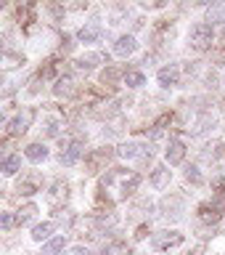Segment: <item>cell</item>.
Wrapping results in <instances>:
<instances>
[{
  "label": "cell",
  "mask_w": 225,
  "mask_h": 255,
  "mask_svg": "<svg viewBox=\"0 0 225 255\" xmlns=\"http://www.w3.org/2000/svg\"><path fill=\"white\" fill-rule=\"evenodd\" d=\"M188 40H191V45H194L196 51H207V48L215 43L212 24L210 21H196L194 27H191V32H188Z\"/></svg>",
  "instance_id": "1"
},
{
  "label": "cell",
  "mask_w": 225,
  "mask_h": 255,
  "mask_svg": "<svg viewBox=\"0 0 225 255\" xmlns=\"http://www.w3.org/2000/svg\"><path fill=\"white\" fill-rule=\"evenodd\" d=\"M180 242H183V234H178V231H156V234L151 237V250L162 253L167 247H175Z\"/></svg>",
  "instance_id": "2"
},
{
  "label": "cell",
  "mask_w": 225,
  "mask_h": 255,
  "mask_svg": "<svg viewBox=\"0 0 225 255\" xmlns=\"http://www.w3.org/2000/svg\"><path fill=\"white\" fill-rule=\"evenodd\" d=\"M32 123H35V109H32V107H24L19 115L11 120V125H8V128H11L13 135H21V133H27L29 128H32Z\"/></svg>",
  "instance_id": "3"
},
{
  "label": "cell",
  "mask_w": 225,
  "mask_h": 255,
  "mask_svg": "<svg viewBox=\"0 0 225 255\" xmlns=\"http://www.w3.org/2000/svg\"><path fill=\"white\" fill-rule=\"evenodd\" d=\"M117 154L119 157H125V159H151V149L146 146V143H138V141H130V143H122V146L117 149Z\"/></svg>",
  "instance_id": "4"
},
{
  "label": "cell",
  "mask_w": 225,
  "mask_h": 255,
  "mask_svg": "<svg viewBox=\"0 0 225 255\" xmlns=\"http://www.w3.org/2000/svg\"><path fill=\"white\" fill-rule=\"evenodd\" d=\"M109 157H111V149H109V146H103V149H95V151H90V154L85 157V162H87V173H98L101 167L109 162Z\"/></svg>",
  "instance_id": "5"
},
{
  "label": "cell",
  "mask_w": 225,
  "mask_h": 255,
  "mask_svg": "<svg viewBox=\"0 0 225 255\" xmlns=\"http://www.w3.org/2000/svg\"><path fill=\"white\" fill-rule=\"evenodd\" d=\"M180 213H183V199L178 194H172V197H164L162 199V215L164 218H180Z\"/></svg>",
  "instance_id": "6"
},
{
  "label": "cell",
  "mask_w": 225,
  "mask_h": 255,
  "mask_svg": "<svg viewBox=\"0 0 225 255\" xmlns=\"http://www.w3.org/2000/svg\"><path fill=\"white\" fill-rule=\"evenodd\" d=\"M67 197H69V186L64 181H56L51 186V191H48V205L61 207V202H67Z\"/></svg>",
  "instance_id": "7"
},
{
  "label": "cell",
  "mask_w": 225,
  "mask_h": 255,
  "mask_svg": "<svg viewBox=\"0 0 225 255\" xmlns=\"http://www.w3.org/2000/svg\"><path fill=\"white\" fill-rule=\"evenodd\" d=\"M167 162L170 165H180L183 162V157H186V146H183V141L180 138H172L170 143H167Z\"/></svg>",
  "instance_id": "8"
},
{
  "label": "cell",
  "mask_w": 225,
  "mask_h": 255,
  "mask_svg": "<svg viewBox=\"0 0 225 255\" xmlns=\"http://www.w3.org/2000/svg\"><path fill=\"white\" fill-rule=\"evenodd\" d=\"M82 151H85V149H82V143H77V141H75V143H69V146L61 151V165H67V167H69V165H77V162H79V157H82Z\"/></svg>",
  "instance_id": "9"
},
{
  "label": "cell",
  "mask_w": 225,
  "mask_h": 255,
  "mask_svg": "<svg viewBox=\"0 0 225 255\" xmlns=\"http://www.w3.org/2000/svg\"><path fill=\"white\" fill-rule=\"evenodd\" d=\"M170 178H172L170 167L159 165V167H154V173H151V186H154V189H164V186H170Z\"/></svg>",
  "instance_id": "10"
},
{
  "label": "cell",
  "mask_w": 225,
  "mask_h": 255,
  "mask_svg": "<svg viewBox=\"0 0 225 255\" xmlns=\"http://www.w3.org/2000/svg\"><path fill=\"white\" fill-rule=\"evenodd\" d=\"M178 77H180V72L175 64H170V67H164V69H159V85L162 88H172V85H178Z\"/></svg>",
  "instance_id": "11"
},
{
  "label": "cell",
  "mask_w": 225,
  "mask_h": 255,
  "mask_svg": "<svg viewBox=\"0 0 225 255\" xmlns=\"http://www.w3.org/2000/svg\"><path fill=\"white\" fill-rule=\"evenodd\" d=\"M135 48H138L135 37H133V35H122V37L117 40V45H114V53H117V56H133Z\"/></svg>",
  "instance_id": "12"
},
{
  "label": "cell",
  "mask_w": 225,
  "mask_h": 255,
  "mask_svg": "<svg viewBox=\"0 0 225 255\" xmlns=\"http://www.w3.org/2000/svg\"><path fill=\"white\" fill-rule=\"evenodd\" d=\"M19 194L24 197H29V194H35V191L40 189V178H37V173H32V175H24V178H19Z\"/></svg>",
  "instance_id": "13"
},
{
  "label": "cell",
  "mask_w": 225,
  "mask_h": 255,
  "mask_svg": "<svg viewBox=\"0 0 225 255\" xmlns=\"http://www.w3.org/2000/svg\"><path fill=\"white\" fill-rule=\"evenodd\" d=\"M101 32H103V29H101V24H95V21H93V24H87V27L79 29V32H77V37L82 40V43H95V40L101 37Z\"/></svg>",
  "instance_id": "14"
},
{
  "label": "cell",
  "mask_w": 225,
  "mask_h": 255,
  "mask_svg": "<svg viewBox=\"0 0 225 255\" xmlns=\"http://www.w3.org/2000/svg\"><path fill=\"white\" fill-rule=\"evenodd\" d=\"M53 229H56V223H53V221L37 223V226L32 229V239H35V242H43V239H48V237L53 234Z\"/></svg>",
  "instance_id": "15"
},
{
  "label": "cell",
  "mask_w": 225,
  "mask_h": 255,
  "mask_svg": "<svg viewBox=\"0 0 225 255\" xmlns=\"http://www.w3.org/2000/svg\"><path fill=\"white\" fill-rule=\"evenodd\" d=\"M19 167H21V159L16 157V154H8L0 159V173L3 175H13V173H19Z\"/></svg>",
  "instance_id": "16"
},
{
  "label": "cell",
  "mask_w": 225,
  "mask_h": 255,
  "mask_svg": "<svg viewBox=\"0 0 225 255\" xmlns=\"http://www.w3.org/2000/svg\"><path fill=\"white\" fill-rule=\"evenodd\" d=\"M24 154H27L29 162H43V159L48 157V149H45V143H29Z\"/></svg>",
  "instance_id": "17"
},
{
  "label": "cell",
  "mask_w": 225,
  "mask_h": 255,
  "mask_svg": "<svg viewBox=\"0 0 225 255\" xmlns=\"http://www.w3.org/2000/svg\"><path fill=\"white\" fill-rule=\"evenodd\" d=\"M98 61H106V59H103L101 53H87V56H82V59H77V69H85V72H90V69H93Z\"/></svg>",
  "instance_id": "18"
},
{
  "label": "cell",
  "mask_w": 225,
  "mask_h": 255,
  "mask_svg": "<svg viewBox=\"0 0 225 255\" xmlns=\"http://www.w3.org/2000/svg\"><path fill=\"white\" fill-rule=\"evenodd\" d=\"M64 245H67V237H53L51 242H45L43 255H59L64 250Z\"/></svg>",
  "instance_id": "19"
},
{
  "label": "cell",
  "mask_w": 225,
  "mask_h": 255,
  "mask_svg": "<svg viewBox=\"0 0 225 255\" xmlns=\"http://www.w3.org/2000/svg\"><path fill=\"white\" fill-rule=\"evenodd\" d=\"M53 91H56V96H72V93H75V80H72V77H61L59 83H56Z\"/></svg>",
  "instance_id": "20"
},
{
  "label": "cell",
  "mask_w": 225,
  "mask_h": 255,
  "mask_svg": "<svg viewBox=\"0 0 225 255\" xmlns=\"http://www.w3.org/2000/svg\"><path fill=\"white\" fill-rule=\"evenodd\" d=\"M103 255H130V247L127 242H111L103 247Z\"/></svg>",
  "instance_id": "21"
},
{
  "label": "cell",
  "mask_w": 225,
  "mask_h": 255,
  "mask_svg": "<svg viewBox=\"0 0 225 255\" xmlns=\"http://www.w3.org/2000/svg\"><path fill=\"white\" fill-rule=\"evenodd\" d=\"M210 21L212 24H225V3H218V5H212L210 8Z\"/></svg>",
  "instance_id": "22"
},
{
  "label": "cell",
  "mask_w": 225,
  "mask_h": 255,
  "mask_svg": "<svg viewBox=\"0 0 225 255\" xmlns=\"http://www.w3.org/2000/svg\"><path fill=\"white\" fill-rule=\"evenodd\" d=\"M35 213H37L35 205H24L19 210V215H16V223H29L32 218H35Z\"/></svg>",
  "instance_id": "23"
},
{
  "label": "cell",
  "mask_w": 225,
  "mask_h": 255,
  "mask_svg": "<svg viewBox=\"0 0 225 255\" xmlns=\"http://www.w3.org/2000/svg\"><path fill=\"white\" fill-rule=\"evenodd\" d=\"M125 83L130 85V88H141L143 83H146V77H143L141 72H127V75H125Z\"/></svg>",
  "instance_id": "24"
},
{
  "label": "cell",
  "mask_w": 225,
  "mask_h": 255,
  "mask_svg": "<svg viewBox=\"0 0 225 255\" xmlns=\"http://www.w3.org/2000/svg\"><path fill=\"white\" fill-rule=\"evenodd\" d=\"M212 207H215L218 213H225V186H220L218 194L212 197Z\"/></svg>",
  "instance_id": "25"
},
{
  "label": "cell",
  "mask_w": 225,
  "mask_h": 255,
  "mask_svg": "<svg viewBox=\"0 0 225 255\" xmlns=\"http://www.w3.org/2000/svg\"><path fill=\"white\" fill-rule=\"evenodd\" d=\"M117 80H119V69L117 67H106V69H103L101 83H117Z\"/></svg>",
  "instance_id": "26"
},
{
  "label": "cell",
  "mask_w": 225,
  "mask_h": 255,
  "mask_svg": "<svg viewBox=\"0 0 225 255\" xmlns=\"http://www.w3.org/2000/svg\"><path fill=\"white\" fill-rule=\"evenodd\" d=\"M16 226V215L13 213H0V229H13Z\"/></svg>",
  "instance_id": "27"
},
{
  "label": "cell",
  "mask_w": 225,
  "mask_h": 255,
  "mask_svg": "<svg viewBox=\"0 0 225 255\" xmlns=\"http://www.w3.org/2000/svg\"><path fill=\"white\" fill-rule=\"evenodd\" d=\"M186 178H188V181H194V183H202V181H204V178H202V173H199V167H194V165L186 167Z\"/></svg>",
  "instance_id": "28"
},
{
  "label": "cell",
  "mask_w": 225,
  "mask_h": 255,
  "mask_svg": "<svg viewBox=\"0 0 225 255\" xmlns=\"http://www.w3.org/2000/svg\"><path fill=\"white\" fill-rule=\"evenodd\" d=\"M45 133H48V135H59V123H56V120H48Z\"/></svg>",
  "instance_id": "29"
},
{
  "label": "cell",
  "mask_w": 225,
  "mask_h": 255,
  "mask_svg": "<svg viewBox=\"0 0 225 255\" xmlns=\"http://www.w3.org/2000/svg\"><path fill=\"white\" fill-rule=\"evenodd\" d=\"M69 255H90V253H87V247L77 245V247H72V250H69Z\"/></svg>",
  "instance_id": "30"
},
{
  "label": "cell",
  "mask_w": 225,
  "mask_h": 255,
  "mask_svg": "<svg viewBox=\"0 0 225 255\" xmlns=\"http://www.w3.org/2000/svg\"><path fill=\"white\" fill-rule=\"evenodd\" d=\"M186 255H202V247H196L194 253H186Z\"/></svg>",
  "instance_id": "31"
},
{
  "label": "cell",
  "mask_w": 225,
  "mask_h": 255,
  "mask_svg": "<svg viewBox=\"0 0 225 255\" xmlns=\"http://www.w3.org/2000/svg\"><path fill=\"white\" fill-rule=\"evenodd\" d=\"M3 80H5V77H3V75H0V85H3Z\"/></svg>",
  "instance_id": "32"
}]
</instances>
